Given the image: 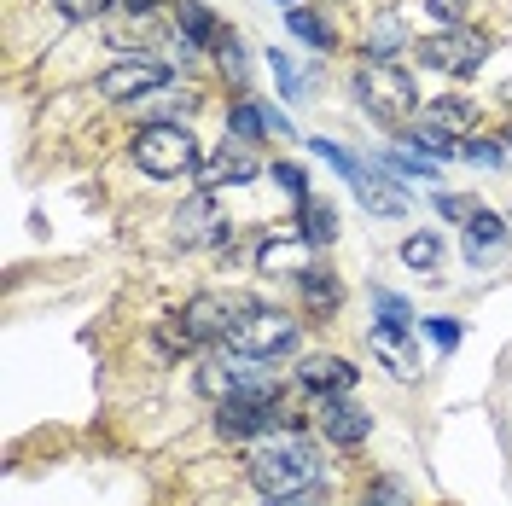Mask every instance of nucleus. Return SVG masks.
Returning <instances> with one entry per match:
<instances>
[{"label": "nucleus", "instance_id": "nucleus-24", "mask_svg": "<svg viewBox=\"0 0 512 506\" xmlns=\"http://www.w3.org/2000/svg\"><path fill=\"white\" fill-rule=\"evenodd\" d=\"M361 506H414V495H408L402 477H373V483L361 489Z\"/></svg>", "mask_w": 512, "mask_h": 506}, {"label": "nucleus", "instance_id": "nucleus-37", "mask_svg": "<svg viewBox=\"0 0 512 506\" xmlns=\"http://www.w3.org/2000/svg\"><path fill=\"white\" fill-rule=\"evenodd\" d=\"M280 6H297V0H280Z\"/></svg>", "mask_w": 512, "mask_h": 506}, {"label": "nucleus", "instance_id": "nucleus-7", "mask_svg": "<svg viewBox=\"0 0 512 506\" xmlns=\"http://www.w3.org/2000/svg\"><path fill=\"white\" fill-rule=\"evenodd\" d=\"M419 59L443 76H472L483 59H489V35L472 30V24H454V30H437L419 41Z\"/></svg>", "mask_w": 512, "mask_h": 506}, {"label": "nucleus", "instance_id": "nucleus-21", "mask_svg": "<svg viewBox=\"0 0 512 506\" xmlns=\"http://www.w3.org/2000/svg\"><path fill=\"white\" fill-rule=\"evenodd\" d=\"M268 134V105H256V99H239L233 105V117H227V140H239V146H251Z\"/></svg>", "mask_w": 512, "mask_h": 506}, {"label": "nucleus", "instance_id": "nucleus-23", "mask_svg": "<svg viewBox=\"0 0 512 506\" xmlns=\"http://www.w3.org/2000/svg\"><path fill=\"white\" fill-rule=\"evenodd\" d=\"M303 303H309L315 315H338V303H344V285L332 280V274H303Z\"/></svg>", "mask_w": 512, "mask_h": 506}, {"label": "nucleus", "instance_id": "nucleus-20", "mask_svg": "<svg viewBox=\"0 0 512 506\" xmlns=\"http://www.w3.org/2000/svg\"><path fill=\"white\" fill-rule=\"evenodd\" d=\"M466 245H472V256H489L495 245H507V222L495 210H472L466 216Z\"/></svg>", "mask_w": 512, "mask_h": 506}, {"label": "nucleus", "instance_id": "nucleus-31", "mask_svg": "<svg viewBox=\"0 0 512 506\" xmlns=\"http://www.w3.org/2000/svg\"><path fill=\"white\" fill-rule=\"evenodd\" d=\"M466 6H472V0H425V12H431L443 30H454V24L466 18Z\"/></svg>", "mask_w": 512, "mask_h": 506}, {"label": "nucleus", "instance_id": "nucleus-32", "mask_svg": "<svg viewBox=\"0 0 512 506\" xmlns=\"http://www.w3.org/2000/svg\"><path fill=\"white\" fill-rule=\"evenodd\" d=\"M425 332H431V338H437L443 349L460 344V326H454V320H443V315H431V320H425Z\"/></svg>", "mask_w": 512, "mask_h": 506}, {"label": "nucleus", "instance_id": "nucleus-17", "mask_svg": "<svg viewBox=\"0 0 512 506\" xmlns=\"http://www.w3.org/2000/svg\"><path fill=\"white\" fill-rule=\"evenodd\" d=\"M419 123L437 128L443 140L460 146V134H472V123H478V105H472V99H460V94H443V99H431V105H425V117H419Z\"/></svg>", "mask_w": 512, "mask_h": 506}, {"label": "nucleus", "instance_id": "nucleus-4", "mask_svg": "<svg viewBox=\"0 0 512 506\" xmlns=\"http://www.w3.org/2000/svg\"><path fill=\"white\" fill-rule=\"evenodd\" d=\"M355 99H361L379 123H408L414 105H419L408 70H402V64H373V59L355 70Z\"/></svg>", "mask_w": 512, "mask_h": 506}, {"label": "nucleus", "instance_id": "nucleus-2", "mask_svg": "<svg viewBox=\"0 0 512 506\" xmlns=\"http://www.w3.org/2000/svg\"><path fill=\"white\" fill-rule=\"evenodd\" d=\"M198 390L222 408V402H274L280 396V367L262 361V355H245V349L222 344L204 367H198Z\"/></svg>", "mask_w": 512, "mask_h": 506}, {"label": "nucleus", "instance_id": "nucleus-13", "mask_svg": "<svg viewBox=\"0 0 512 506\" xmlns=\"http://www.w3.org/2000/svg\"><path fill=\"white\" fill-rule=\"evenodd\" d=\"M315 419H320V437H326V443H338V448L367 443V431H373L367 408H355L350 396H332V402H320Z\"/></svg>", "mask_w": 512, "mask_h": 506}, {"label": "nucleus", "instance_id": "nucleus-8", "mask_svg": "<svg viewBox=\"0 0 512 506\" xmlns=\"http://www.w3.org/2000/svg\"><path fill=\"white\" fill-rule=\"evenodd\" d=\"M227 233H233V222L216 210V192H192L187 204L175 210V245H187V251H198V245H222Z\"/></svg>", "mask_w": 512, "mask_h": 506}, {"label": "nucleus", "instance_id": "nucleus-25", "mask_svg": "<svg viewBox=\"0 0 512 506\" xmlns=\"http://www.w3.org/2000/svg\"><path fill=\"white\" fill-rule=\"evenodd\" d=\"M437 256H443L437 233H408V239H402V262L419 268V274H425V268H437Z\"/></svg>", "mask_w": 512, "mask_h": 506}, {"label": "nucleus", "instance_id": "nucleus-30", "mask_svg": "<svg viewBox=\"0 0 512 506\" xmlns=\"http://www.w3.org/2000/svg\"><path fill=\"white\" fill-rule=\"evenodd\" d=\"M274 181H280L297 204H309V181H303V169H297V163H274Z\"/></svg>", "mask_w": 512, "mask_h": 506}, {"label": "nucleus", "instance_id": "nucleus-28", "mask_svg": "<svg viewBox=\"0 0 512 506\" xmlns=\"http://www.w3.org/2000/svg\"><path fill=\"white\" fill-rule=\"evenodd\" d=\"M216 59H222V70L233 76V88H245V47H239L233 35H227L222 47H216Z\"/></svg>", "mask_w": 512, "mask_h": 506}, {"label": "nucleus", "instance_id": "nucleus-15", "mask_svg": "<svg viewBox=\"0 0 512 506\" xmlns=\"http://www.w3.org/2000/svg\"><path fill=\"white\" fill-rule=\"evenodd\" d=\"M216 431L222 437H268V431H280V408L274 402H222Z\"/></svg>", "mask_w": 512, "mask_h": 506}, {"label": "nucleus", "instance_id": "nucleus-35", "mask_svg": "<svg viewBox=\"0 0 512 506\" xmlns=\"http://www.w3.org/2000/svg\"><path fill=\"white\" fill-rule=\"evenodd\" d=\"M117 6H128V12H140V18H146V12H152L158 0H117Z\"/></svg>", "mask_w": 512, "mask_h": 506}, {"label": "nucleus", "instance_id": "nucleus-3", "mask_svg": "<svg viewBox=\"0 0 512 506\" xmlns=\"http://www.w3.org/2000/svg\"><path fill=\"white\" fill-rule=\"evenodd\" d=\"M198 140L181 123H146L134 134V169H146L152 181H181L198 175Z\"/></svg>", "mask_w": 512, "mask_h": 506}, {"label": "nucleus", "instance_id": "nucleus-6", "mask_svg": "<svg viewBox=\"0 0 512 506\" xmlns=\"http://www.w3.org/2000/svg\"><path fill=\"white\" fill-rule=\"evenodd\" d=\"M227 344H233V349H245V355H262V361H274V355L297 349V320H291L286 309L251 303V309H245V320L233 326V338H227Z\"/></svg>", "mask_w": 512, "mask_h": 506}, {"label": "nucleus", "instance_id": "nucleus-14", "mask_svg": "<svg viewBox=\"0 0 512 506\" xmlns=\"http://www.w3.org/2000/svg\"><path fill=\"white\" fill-rule=\"evenodd\" d=\"M297 384H303L309 396H320V402H332V396H350L355 390V367L344 355H309V361L297 367Z\"/></svg>", "mask_w": 512, "mask_h": 506}, {"label": "nucleus", "instance_id": "nucleus-22", "mask_svg": "<svg viewBox=\"0 0 512 506\" xmlns=\"http://www.w3.org/2000/svg\"><path fill=\"white\" fill-rule=\"evenodd\" d=\"M303 239H309V245H332V239H338V210H332L326 198H309V204H303Z\"/></svg>", "mask_w": 512, "mask_h": 506}, {"label": "nucleus", "instance_id": "nucleus-5", "mask_svg": "<svg viewBox=\"0 0 512 506\" xmlns=\"http://www.w3.org/2000/svg\"><path fill=\"white\" fill-rule=\"evenodd\" d=\"M251 297H233V291H198L187 309H181V326H187L192 344H227L233 326L245 320Z\"/></svg>", "mask_w": 512, "mask_h": 506}, {"label": "nucleus", "instance_id": "nucleus-1", "mask_svg": "<svg viewBox=\"0 0 512 506\" xmlns=\"http://www.w3.org/2000/svg\"><path fill=\"white\" fill-rule=\"evenodd\" d=\"M245 472H251V483L268 501H297V495H315L326 466H320V448L303 431H268V437L251 443Z\"/></svg>", "mask_w": 512, "mask_h": 506}, {"label": "nucleus", "instance_id": "nucleus-33", "mask_svg": "<svg viewBox=\"0 0 512 506\" xmlns=\"http://www.w3.org/2000/svg\"><path fill=\"white\" fill-rule=\"evenodd\" d=\"M437 210H443L448 222H466V216H472V204H466V198H454V192H443V198H437Z\"/></svg>", "mask_w": 512, "mask_h": 506}, {"label": "nucleus", "instance_id": "nucleus-29", "mask_svg": "<svg viewBox=\"0 0 512 506\" xmlns=\"http://www.w3.org/2000/svg\"><path fill=\"white\" fill-rule=\"evenodd\" d=\"M268 70H274V82H280L286 99H303V82H297V70L286 64V53H268Z\"/></svg>", "mask_w": 512, "mask_h": 506}, {"label": "nucleus", "instance_id": "nucleus-34", "mask_svg": "<svg viewBox=\"0 0 512 506\" xmlns=\"http://www.w3.org/2000/svg\"><path fill=\"white\" fill-rule=\"evenodd\" d=\"M466 158H472V163H501V146H489V140H472V146H466Z\"/></svg>", "mask_w": 512, "mask_h": 506}, {"label": "nucleus", "instance_id": "nucleus-19", "mask_svg": "<svg viewBox=\"0 0 512 506\" xmlns=\"http://www.w3.org/2000/svg\"><path fill=\"white\" fill-rule=\"evenodd\" d=\"M361 47H367V59H373V64H396V53L408 47V35H402V18H379V24L367 30V41H361Z\"/></svg>", "mask_w": 512, "mask_h": 506}, {"label": "nucleus", "instance_id": "nucleus-16", "mask_svg": "<svg viewBox=\"0 0 512 506\" xmlns=\"http://www.w3.org/2000/svg\"><path fill=\"white\" fill-rule=\"evenodd\" d=\"M175 41H181V53H198V47H222L227 30L216 24V12H210V6H198V0H181V18H175Z\"/></svg>", "mask_w": 512, "mask_h": 506}, {"label": "nucleus", "instance_id": "nucleus-36", "mask_svg": "<svg viewBox=\"0 0 512 506\" xmlns=\"http://www.w3.org/2000/svg\"><path fill=\"white\" fill-rule=\"evenodd\" d=\"M268 506H315V495H297V501H268Z\"/></svg>", "mask_w": 512, "mask_h": 506}, {"label": "nucleus", "instance_id": "nucleus-26", "mask_svg": "<svg viewBox=\"0 0 512 506\" xmlns=\"http://www.w3.org/2000/svg\"><path fill=\"white\" fill-rule=\"evenodd\" d=\"M53 6H59L70 24H88V18H105V12H111L117 0H53Z\"/></svg>", "mask_w": 512, "mask_h": 506}, {"label": "nucleus", "instance_id": "nucleus-38", "mask_svg": "<svg viewBox=\"0 0 512 506\" xmlns=\"http://www.w3.org/2000/svg\"><path fill=\"white\" fill-rule=\"evenodd\" d=\"M507 146H512V128H507Z\"/></svg>", "mask_w": 512, "mask_h": 506}, {"label": "nucleus", "instance_id": "nucleus-12", "mask_svg": "<svg viewBox=\"0 0 512 506\" xmlns=\"http://www.w3.org/2000/svg\"><path fill=\"white\" fill-rule=\"evenodd\" d=\"M256 175H262V163H256V152H251V146H239V140H227L216 158L198 163V187H204V192L245 187V181H256Z\"/></svg>", "mask_w": 512, "mask_h": 506}, {"label": "nucleus", "instance_id": "nucleus-18", "mask_svg": "<svg viewBox=\"0 0 512 506\" xmlns=\"http://www.w3.org/2000/svg\"><path fill=\"white\" fill-rule=\"evenodd\" d=\"M291 35L303 41V47H315V53H326V47H338V30H332V18L326 12H309V6H291Z\"/></svg>", "mask_w": 512, "mask_h": 506}, {"label": "nucleus", "instance_id": "nucleus-27", "mask_svg": "<svg viewBox=\"0 0 512 506\" xmlns=\"http://www.w3.org/2000/svg\"><path fill=\"white\" fill-rule=\"evenodd\" d=\"M390 169H396V175H414V181H437V163L414 158V152H390Z\"/></svg>", "mask_w": 512, "mask_h": 506}, {"label": "nucleus", "instance_id": "nucleus-10", "mask_svg": "<svg viewBox=\"0 0 512 506\" xmlns=\"http://www.w3.org/2000/svg\"><path fill=\"white\" fill-rule=\"evenodd\" d=\"M367 349L379 355V367H390V379H419V367H425V355L414 344V326H402V320H379L367 332Z\"/></svg>", "mask_w": 512, "mask_h": 506}, {"label": "nucleus", "instance_id": "nucleus-11", "mask_svg": "<svg viewBox=\"0 0 512 506\" xmlns=\"http://www.w3.org/2000/svg\"><path fill=\"white\" fill-rule=\"evenodd\" d=\"M256 274H280V280H303L315 274V245L303 233H268L256 245Z\"/></svg>", "mask_w": 512, "mask_h": 506}, {"label": "nucleus", "instance_id": "nucleus-9", "mask_svg": "<svg viewBox=\"0 0 512 506\" xmlns=\"http://www.w3.org/2000/svg\"><path fill=\"white\" fill-rule=\"evenodd\" d=\"M158 88H169V64H158V59H123V64H111V70L99 76V94L117 99V105H128V99H152Z\"/></svg>", "mask_w": 512, "mask_h": 506}]
</instances>
